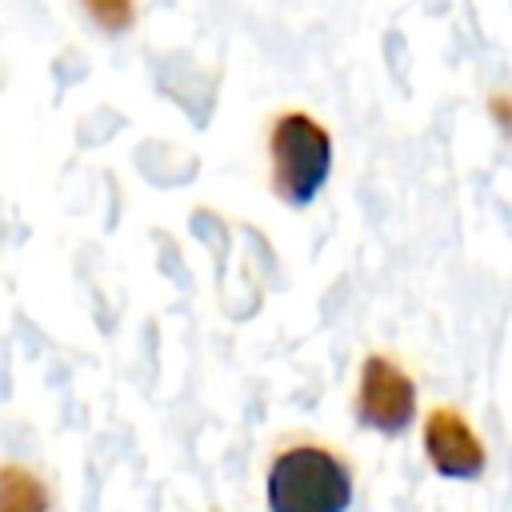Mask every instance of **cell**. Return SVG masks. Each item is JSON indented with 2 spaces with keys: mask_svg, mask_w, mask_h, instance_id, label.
Wrapping results in <instances>:
<instances>
[{
  "mask_svg": "<svg viewBox=\"0 0 512 512\" xmlns=\"http://www.w3.org/2000/svg\"><path fill=\"white\" fill-rule=\"evenodd\" d=\"M84 8L92 12L96 24H104L108 32H120L132 20V0H84Z\"/></svg>",
  "mask_w": 512,
  "mask_h": 512,
  "instance_id": "8992f818",
  "label": "cell"
},
{
  "mask_svg": "<svg viewBox=\"0 0 512 512\" xmlns=\"http://www.w3.org/2000/svg\"><path fill=\"white\" fill-rule=\"evenodd\" d=\"M272 192L284 204H312L332 172V136L308 112H280L268 128Z\"/></svg>",
  "mask_w": 512,
  "mask_h": 512,
  "instance_id": "7a4b0ae2",
  "label": "cell"
},
{
  "mask_svg": "<svg viewBox=\"0 0 512 512\" xmlns=\"http://www.w3.org/2000/svg\"><path fill=\"white\" fill-rule=\"evenodd\" d=\"M0 512H48V488L20 464H0Z\"/></svg>",
  "mask_w": 512,
  "mask_h": 512,
  "instance_id": "5b68a950",
  "label": "cell"
},
{
  "mask_svg": "<svg viewBox=\"0 0 512 512\" xmlns=\"http://www.w3.org/2000/svg\"><path fill=\"white\" fill-rule=\"evenodd\" d=\"M424 452L432 468L448 480H476L488 464V452L472 424L456 408H432L424 420Z\"/></svg>",
  "mask_w": 512,
  "mask_h": 512,
  "instance_id": "277c9868",
  "label": "cell"
},
{
  "mask_svg": "<svg viewBox=\"0 0 512 512\" xmlns=\"http://www.w3.org/2000/svg\"><path fill=\"white\" fill-rule=\"evenodd\" d=\"M356 420L380 436H400L416 420V384L384 352L364 356L356 380Z\"/></svg>",
  "mask_w": 512,
  "mask_h": 512,
  "instance_id": "3957f363",
  "label": "cell"
},
{
  "mask_svg": "<svg viewBox=\"0 0 512 512\" xmlns=\"http://www.w3.org/2000/svg\"><path fill=\"white\" fill-rule=\"evenodd\" d=\"M268 512H348L352 472L324 444H292L268 468Z\"/></svg>",
  "mask_w": 512,
  "mask_h": 512,
  "instance_id": "6da1fadb",
  "label": "cell"
}]
</instances>
